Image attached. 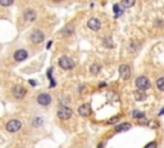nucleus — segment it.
Here are the masks:
<instances>
[{
	"instance_id": "nucleus-1",
	"label": "nucleus",
	"mask_w": 164,
	"mask_h": 148,
	"mask_svg": "<svg viewBox=\"0 0 164 148\" xmlns=\"http://www.w3.org/2000/svg\"><path fill=\"white\" fill-rule=\"evenodd\" d=\"M135 85H136V88L137 89H140V90H148L149 88H150V80L146 77V76H140V77H137L136 79V81H135Z\"/></svg>"
},
{
	"instance_id": "nucleus-2",
	"label": "nucleus",
	"mask_w": 164,
	"mask_h": 148,
	"mask_svg": "<svg viewBox=\"0 0 164 148\" xmlns=\"http://www.w3.org/2000/svg\"><path fill=\"white\" fill-rule=\"evenodd\" d=\"M72 115H73V111L69 107H65V106H62L57 112V116L60 120H68L72 117Z\"/></svg>"
},
{
	"instance_id": "nucleus-3",
	"label": "nucleus",
	"mask_w": 164,
	"mask_h": 148,
	"mask_svg": "<svg viewBox=\"0 0 164 148\" xmlns=\"http://www.w3.org/2000/svg\"><path fill=\"white\" fill-rule=\"evenodd\" d=\"M5 128H7V130H8L9 133H16V131L21 130V128H22V122H21L19 120H10V121L7 122Z\"/></svg>"
},
{
	"instance_id": "nucleus-4",
	"label": "nucleus",
	"mask_w": 164,
	"mask_h": 148,
	"mask_svg": "<svg viewBox=\"0 0 164 148\" xmlns=\"http://www.w3.org/2000/svg\"><path fill=\"white\" fill-rule=\"evenodd\" d=\"M58 63H59L60 68H63V70H72L74 67V62L68 57H60Z\"/></svg>"
},
{
	"instance_id": "nucleus-5",
	"label": "nucleus",
	"mask_w": 164,
	"mask_h": 148,
	"mask_svg": "<svg viewBox=\"0 0 164 148\" xmlns=\"http://www.w3.org/2000/svg\"><path fill=\"white\" fill-rule=\"evenodd\" d=\"M26 94H27V91L22 85H14L13 86V96L17 99H23L26 97Z\"/></svg>"
},
{
	"instance_id": "nucleus-6",
	"label": "nucleus",
	"mask_w": 164,
	"mask_h": 148,
	"mask_svg": "<svg viewBox=\"0 0 164 148\" xmlns=\"http://www.w3.org/2000/svg\"><path fill=\"white\" fill-rule=\"evenodd\" d=\"M44 32L40 30H34L32 31V34H31V41L32 43H35V44H39V43H42L44 41Z\"/></svg>"
},
{
	"instance_id": "nucleus-7",
	"label": "nucleus",
	"mask_w": 164,
	"mask_h": 148,
	"mask_svg": "<svg viewBox=\"0 0 164 148\" xmlns=\"http://www.w3.org/2000/svg\"><path fill=\"white\" fill-rule=\"evenodd\" d=\"M37 103L41 104V106H49L51 103V96L46 93H41L37 96Z\"/></svg>"
},
{
	"instance_id": "nucleus-8",
	"label": "nucleus",
	"mask_w": 164,
	"mask_h": 148,
	"mask_svg": "<svg viewBox=\"0 0 164 148\" xmlns=\"http://www.w3.org/2000/svg\"><path fill=\"white\" fill-rule=\"evenodd\" d=\"M27 57H28V53H27V50H25V49H18V50L14 52V54H13V58H14L17 62L25 61V59H27Z\"/></svg>"
},
{
	"instance_id": "nucleus-9",
	"label": "nucleus",
	"mask_w": 164,
	"mask_h": 148,
	"mask_svg": "<svg viewBox=\"0 0 164 148\" xmlns=\"http://www.w3.org/2000/svg\"><path fill=\"white\" fill-rule=\"evenodd\" d=\"M87 26L92 31H97L101 28V22H100V19H97V18H90L87 21Z\"/></svg>"
},
{
	"instance_id": "nucleus-10",
	"label": "nucleus",
	"mask_w": 164,
	"mask_h": 148,
	"mask_svg": "<svg viewBox=\"0 0 164 148\" xmlns=\"http://www.w3.org/2000/svg\"><path fill=\"white\" fill-rule=\"evenodd\" d=\"M119 75H121L122 79L127 80L131 77V68L128 65H121L119 66Z\"/></svg>"
},
{
	"instance_id": "nucleus-11",
	"label": "nucleus",
	"mask_w": 164,
	"mask_h": 148,
	"mask_svg": "<svg viewBox=\"0 0 164 148\" xmlns=\"http://www.w3.org/2000/svg\"><path fill=\"white\" fill-rule=\"evenodd\" d=\"M73 32H74V25H72V23L65 25V26L60 30V35H62V36H64V37L71 36Z\"/></svg>"
},
{
	"instance_id": "nucleus-12",
	"label": "nucleus",
	"mask_w": 164,
	"mask_h": 148,
	"mask_svg": "<svg viewBox=\"0 0 164 148\" xmlns=\"http://www.w3.org/2000/svg\"><path fill=\"white\" fill-rule=\"evenodd\" d=\"M78 113L81 116H85V117L90 116V113H91V106H90V103H83V104H81L80 107H78Z\"/></svg>"
},
{
	"instance_id": "nucleus-13",
	"label": "nucleus",
	"mask_w": 164,
	"mask_h": 148,
	"mask_svg": "<svg viewBox=\"0 0 164 148\" xmlns=\"http://www.w3.org/2000/svg\"><path fill=\"white\" fill-rule=\"evenodd\" d=\"M36 17H37V14H36V12L34 9H27L23 13V18L27 21V22H34V21L36 19Z\"/></svg>"
},
{
	"instance_id": "nucleus-14",
	"label": "nucleus",
	"mask_w": 164,
	"mask_h": 148,
	"mask_svg": "<svg viewBox=\"0 0 164 148\" xmlns=\"http://www.w3.org/2000/svg\"><path fill=\"white\" fill-rule=\"evenodd\" d=\"M129 129H131V124L123 122V124H121V125H117L114 130H115L117 133H122V131H127V130H129Z\"/></svg>"
},
{
	"instance_id": "nucleus-15",
	"label": "nucleus",
	"mask_w": 164,
	"mask_h": 148,
	"mask_svg": "<svg viewBox=\"0 0 164 148\" xmlns=\"http://www.w3.org/2000/svg\"><path fill=\"white\" fill-rule=\"evenodd\" d=\"M134 96H135V99H136V101H140V102L146 99V94L144 93V90H140V89L136 90V91L134 93Z\"/></svg>"
},
{
	"instance_id": "nucleus-16",
	"label": "nucleus",
	"mask_w": 164,
	"mask_h": 148,
	"mask_svg": "<svg viewBox=\"0 0 164 148\" xmlns=\"http://www.w3.org/2000/svg\"><path fill=\"white\" fill-rule=\"evenodd\" d=\"M113 10L115 13V17H119V16L123 14V7L121 4H114L113 5Z\"/></svg>"
},
{
	"instance_id": "nucleus-17",
	"label": "nucleus",
	"mask_w": 164,
	"mask_h": 148,
	"mask_svg": "<svg viewBox=\"0 0 164 148\" xmlns=\"http://www.w3.org/2000/svg\"><path fill=\"white\" fill-rule=\"evenodd\" d=\"M136 4V0H121V5L123 8H132Z\"/></svg>"
},
{
	"instance_id": "nucleus-18",
	"label": "nucleus",
	"mask_w": 164,
	"mask_h": 148,
	"mask_svg": "<svg viewBox=\"0 0 164 148\" xmlns=\"http://www.w3.org/2000/svg\"><path fill=\"white\" fill-rule=\"evenodd\" d=\"M100 70H101V66L97 65V63H95V65H92L90 67V72L92 73V75H97V73L100 72Z\"/></svg>"
},
{
	"instance_id": "nucleus-19",
	"label": "nucleus",
	"mask_w": 164,
	"mask_h": 148,
	"mask_svg": "<svg viewBox=\"0 0 164 148\" xmlns=\"http://www.w3.org/2000/svg\"><path fill=\"white\" fill-rule=\"evenodd\" d=\"M104 45H105L106 48H113V47H114L113 40H112V37H110V36H108V37H105V39H104Z\"/></svg>"
},
{
	"instance_id": "nucleus-20",
	"label": "nucleus",
	"mask_w": 164,
	"mask_h": 148,
	"mask_svg": "<svg viewBox=\"0 0 164 148\" xmlns=\"http://www.w3.org/2000/svg\"><path fill=\"white\" fill-rule=\"evenodd\" d=\"M157 88L162 91H164V77H160L157 80Z\"/></svg>"
},
{
	"instance_id": "nucleus-21",
	"label": "nucleus",
	"mask_w": 164,
	"mask_h": 148,
	"mask_svg": "<svg viewBox=\"0 0 164 148\" xmlns=\"http://www.w3.org/2000/svg\"><path fill=\"white\" fill-rule=\"evenodd\" d=\"M132 116H134L135 119H143V117H145V113L144 112H140V111H134Z\"/></svg>"
},
{
	"instance_id": "nucleus-22",
	"label": "nucleus",
	"mask_w": 164,
	"mask_h": 148,
	"mask_svg": "<svg viewBox=\"0 0 164 148\" xmlns=\"http://www.w3.org/2000/svg\"><path fill=\"white\" fill-rule=\"evenodd\" d=\"M13 4V0H0V5L2 7H10Z\"/></svg>"
},
{
	"instance_id": "nucleus-23",
	"label": "nucleus",
	"mask_w": 164,
	"mask_h": 148,
	"mask_svg": "<svg viewBox=\"0 0 164 148\" xmlns=\"http://www.w3.org/2000/svg\"><path fill=\"white\" fill-rule=\"evenodd\" d=\"M118 120H119V117H118V116H115V117H113V119L109 120V121H108V124H114V122H117Z\"/></svg>"
},
{
	"instance_id": "nucleus-24",
	"label": "nucleus",
	"mask_w": 164,
	"mask_h": 148,
	"mask_svg": "<svg viewBox=\"0 0 164 148\" xmlns=\"http://www.w3.org/2000/svg\"><path fill=\"white\" fill-rule=\"evenodd\" d=\"M149 147H157V143H155V142H151V143H148V144H146V148H149Z\"/></svg>"
},
{
	"instance_id": "nucleus-25",
	"label": "nucleus",
	"mask_w": 164,
	"mask_h": 148,
	"mask_svg": "<svg viewBox=\"0 0 164 148\" xmlns=\"http://www.w3.org/2000/svg\"><path fill=\"white\" fill-rule=\"evenodd\" d=\"M30 84H31V85H36V81H34V80H30Z\"/></svg>"
},
{
	"instance_id": "nucleus-26",
	"label": "nucleus",
	"mask_w": 164,
	"mask_h": 148,
	"mask_svg": "<svg viewBox=\"0 0 164 148\" xmlns=\"http://www.w3.org/2000/svg\"><path fill=\"white\" fill-rule=\"evenodd\" d=\"M53 2H62V0H53Z\"/></svg>"
}]
</instances>
